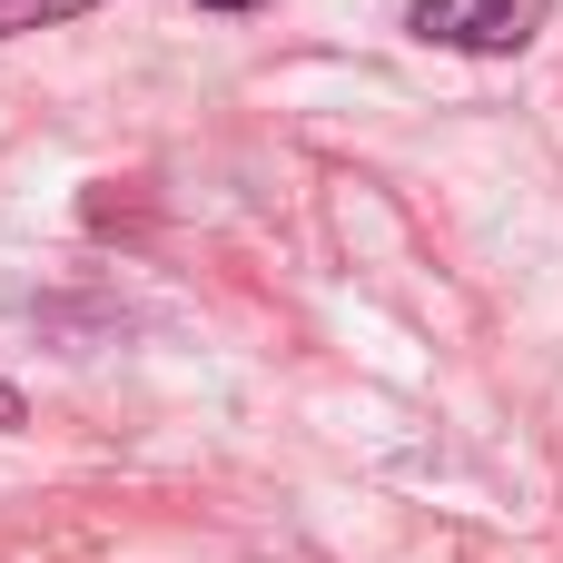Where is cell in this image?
<instances>
[{"label":"cell","mask_w":563,"mask_h":563,"mask_svg":"<svg viewBox=\"0 0 563 563\" xmlns=\"http://www.w3.org/2000/svg\"><path fill=\"white\" fill-rule=\"evenodd\" d=\"M99 0H0V40L10 30H59V20H89Z\"/></svg>","instance_id":"7a4b0ae2"},{"label":"cell","mask_w":563,"mask_h":563,"mask_svg":"<svg viewBox=\"0 0 563 563\" xmlns=\"http://www.w3.org/2000/svg\"><path fill=\"white\" fill-rule=\"evenodd\" d=\"M198 10H257V0H198Z\"/></svg>","instance_id":"3957f363"},{"label":"cell","mask_w":563,"mask_h":563,"mask_svg":"<svg viewBox=\"0 0 563 563\" xmlns=\"http://www.w3.org/2000/svg\"><path fill=\"white\" fill-rule=\"evenodd\" d=\"M544 10H554V0H416V10H406V30H416L426 49L505 59V49H525V40L544 30Z\"/></svg>","instance_id":"6da1fadb"}]
</instances>
